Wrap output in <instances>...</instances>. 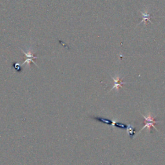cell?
I'll return each mask as SVG.
<instances>
[{"label": "cell", "instance_id": "obj_1", "mask_svg": "<svg viewBox=\"0 0 165 165\" xmlns=\"http://www.w3.org/2000/svg\"><path fill=\"white\" fill-rule=\"evenodd\" d=\"M141 115H142V116L144 117L145 119V126L141 129V130L139 132V134L141 131H142L143 130H144L145 128H147V129L148 130V131L150 132L151 131V128L153 127V128H154L157 132H159L157 128H156V127H155L154 125L156 123H160V121H155V117H153L152 116L151 113H149L148 115H147V116H145L142 114H141Z\"/></svg>", "mask_w": 165, "mask_h": 165}, {"label": "cell", "instance_id": "obj_2", "mask_svg": "<svg viewBox=\"0 0 165 165\" xmlns=\"http://www.w3.org/2000/svg\"><path fill=\"white\" fill-rule=\"evenodd\" d=\"M112 78L114 81V85L113 86V88H111L110 91L112 90L113 89H114V88H116L117 90H119V89L120 88H122L123 87V85L124 84H127V82H123V79H121L119 76H117L116 78H114V77H112Z\"/></svg>", "mask_w": 165, "mask_h": 165}, {"label": "cell", "instance_id": "obj_3", "mask_svg": "<svg viewBox=\"0 0 165 165\" xmlns=\"http://www.w3.org/2000/svg\"><path fill=\"white\" fill-rule=\"evenodd\" d=\"M127 133L130 135V136L131 138L134 136L135 128L132 126L128 125L127 126Z\"/></svg>", "mask_w": 165, "mask_h": 165}, {"label": "cell", "instance_id": "obj_4", "mask_svg": "<svg viewBox=\"0 0 165 165\" xmlns=\"http://www.w3.org/2000/svg\"><path fill=\"white\" fill-rule=\"evenodd\" d=\"M112 126H115L116 127H118V128H123V129H125L127 128V125H124V124H122L121 123H119L117 121H112Z\"/></svg>", "mask_w": 165, "mask_h": 165}, {"label": "cell", "instance_id": "obj_5", "mask_svg": "<svg viewBox=\"0 0 165 165\" xmlns=\"http://www.w3.org/2000/svg\"><path fill=\"white\" fill-rule=\"evenodd\" d=\"M95 119H97V120L100 121L101 122H103V123H104L107 124V125H112V121H111V120L105 119H103V118H101V117H96V118H95Z\"/></svg>", "mask_w": 165, "mask_h": 165}]
</instances>
